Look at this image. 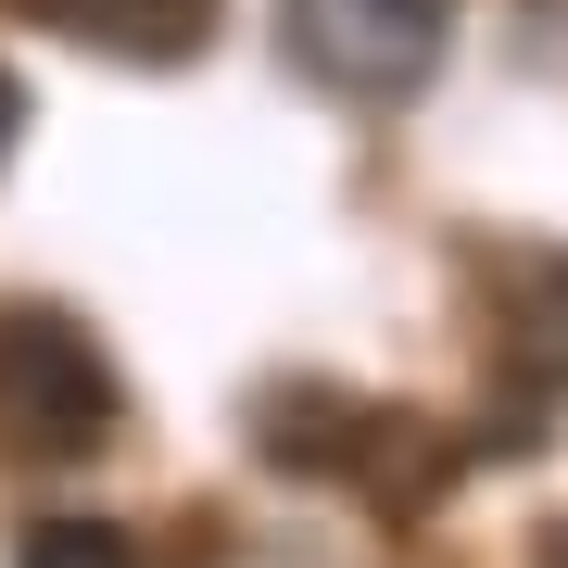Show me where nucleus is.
I'll return each mask as SVG.
<instances>
[{"instance_id":"obj_2","label":"nucleus","mask_w":568,"mask_h":568,"mask_svg":"<svg viewBox=\"0 0 568 568\" xmlns=\"http://www.w3.org/2000/svg\"><path fill=\"white\" fill-rule=\"evenodd\" d=\"M455 0H278V51L342 102H405L443 63Z\"/></svg>"},{"instance_id":"obj_3","label":"nucleus","mask_w":568,"mask_h":568,"mask_svg":"<svg viewBox=\"0 0 568 568\" xmlns=\"http://www.w3.org/2000/svg\"><path fill=\"white\" fill-rule=\"evenodd\" d=\"M480 291H493V354H506L530 392H568V253L518 241V253L480 265Z\"/></svg>"},{"instance_id":"obj_7","label":"nucleus","mask_w":568,"mask_h":568,"mask_svg":"<svg viewBox=\"0 0 568 568\" xmlns=\"http://www.w3.org/2000/svg\"><path fill=\"white\" fill-rule=\"evenodd\" d=\"M544 568H568V530H556V544H544Z\"/></svg>"},{"instance_id":"obj_4","label":"nucleus","mask_w":568,"mask_h":568,"mask_svg":"<svg viewBox=\"0 0 568 568\" xmlns=\"http://www.w3.org/2000/svg\"><path fill=\"white\" fill-rule=\"evenodd\" d=\"M0 13L51 26V39H89V51H126V63H178V51H203L215 0H0Z\"/></svg>"},{"instance_id":"obj_1","label":"nucleus","mask_w":568,"mask_h":568,"mask_svg":"<svg viewBox=\"0 0 568 568\" xmlns=\"http://www.w3.org/2000/svg\"><path fill=\"white\" fill-rule=\"evenodd\" d=\"M114 429V366L89 354V328H63L39 304H0V455L63 467Z\"/></svg>"},{"instance_id":"obj_5","label":"nucleus","mask_w":568,"mask_h":568,"mask_svg":"<svg viewBox=\"0 0 568 568\" xmlns=\"http://www.w3.org/2000/svg\"><path fill=\"white\" fill-rule=\"evenodd\" d=\"M26 568H126V530L114 518H39L26 530Z\"/></svg>"},{"instance_id":"obj_6","label":"nucleus","mask_w":568,"mask_h":568,"mask_svg":"<svg viewBox=\"0 0 568 568\" xmlns=\"http://www.w3.org/2000/svg\"><path fill=\"white\" fill-rule=\"evenodd\" d=\"M13 126H26V77L0 63V152H13Z\"/></svg>"}]
</instances>
